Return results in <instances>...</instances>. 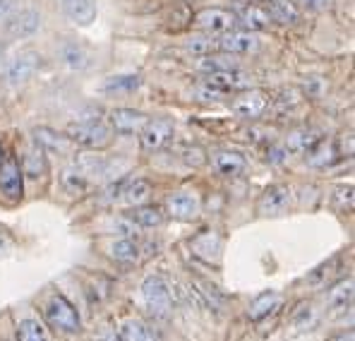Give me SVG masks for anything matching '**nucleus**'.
I'll return each instance as SVG.
<instances>
[{
	"mask_svg": "<svg viewBox=\"0 0 355 341\" xmlns=\"http://www.w3.org/2000/svg\"><path fill=\"white\" fill-rule=\"evenodd\" d=\"M67 140L87 149H103L111 144V128L98 118L75 120L67 125Z\"/></svg>",
	"mask_w": 355,
	"mask_h": 341,
	"instance_id": "obj_1",
	"label": "nucleus"
},
{
	"mask_svg": "<svg viewBox=\"0 0 355 341\" xmlns=\"http://www.w3.org/2000/svg\"><path fill=\"white\" fill-rule=\"evenodd\" d=\"M46 319H49V324L53 329H60V332H67V334L80 332V327H82L77 308L72 306L65 296H60V293L51 296V301L46 303Z\"/></svg>",
	"mask_w": 355,
	"mask_h": 341,
	"instance_id": "obj_2",
	"label": "nucleus"
},
{
	"mask_svg": "<svg viewBox=\"0 0 355 341\" xmlns=\"http://www.w3.org/2000/svg\"><path fill=\"white\" fill-rule=\"evenodd\" d=\"M142 298L147 303V308L159 317H166L173 308V298H171V286L166 284L164 276L154 274L147 276L142 284Z\"/></svg>",
	"mask_w": 355,
	"mask_h": 341,
	"instance_id": "obj_3",
	"label": "nucleus"
},
{
	"mask_svg": "<svg viewBox=\"0 0 355 341\" xmlns=\"http://www.w3.org/2000/svg\"><path fill=\"white\" fill-rule=\"evenodd\" d=\"M0 195L5 202L15 204L19 202L24 195V173L17 159L12 156H5L0 161Z\"/></svg>",
	"mask_w": 355,
	"mask_h": 341,
	"instance_id": "obj_4",
	"label": "nucleus"
},
{
	"mask_svg": "<svg viewBox=\"0 0 355 341\" xmlns=\"http://www.w3.org/2000/svg\"><path fill=\"white\" fill-rule=\"evenodd\" d=\"M236 24H238L236 15L221 8H207L195 15V27L209 31V34H223V31H231Z\"/></svg>",
	"mask_w": 355,
	"mask_h": 341,
	"instance_id": "obj_5",
	"label": "nucleus"
},
{
	"mask_svg": "<svg viewBox=\"0 0 355 341\" xmlns=\"http://www.w3.org/2000/svg\"><path fill=\"white\" fill-rule=\"evenodd\" d=\"M291 199H293L291 188L276 183V185H269L262 192L259 204H257V212L262 214V217H279V214H284L286 209L291 207Z\"/></svg>",
	"mask_w": 355,
	"mask_h": 341,
	"instance_id": "obj_6",
	"label": "nucleus"
},
{
	"mask_svg": "<svg viewBox=\"0 0 355 341\" xmlns=\"http://www.w3.org/2000/svg\"><path fill=\"white\" fill-rule=\"evenodd\" d=\"M175 128H173V120L168 118H156V120H147L139 135H142V147L147 151H156L161 149L164 144H168V140L173 138Z\"/></svg>",
	"mask_w": 355,
	"mask_h": 341,
	"instance_id": "obj_7",
	"label": "nucleus"
},
{
	"mask_svg": "<svg viewBox=\"0 0 355 341\" xmlns=\"http://www.w3.org/2000/svg\"><path fill=\"white\" fill-rule=\"evenodd\" d=\"M266 106H269V97L262 92V89H248V92H243L240 97L233 101V111L240 118H259V115H264Z\"/></svg>",
	"mask_w": 355,
	"mask_h": 341,
	"instance_id": "obj_8",
	"label": "nucleus"
},
{
	"mask_svg": "<svg viewBox=\"0 0 355 341\" xmlns=\"http://www.w3.org/2000/svg\"><path fill=\"white\" fill-rule=\"evenodd\" d=\"M166 209L178 222H192V219L200 217V199L192 192H175V195L168 197Z\"/></svg>",
	"mask_w": 355,
	"mask_h": 341,
	"instance_id": "obj_9",
	"label": "nucleus"
},
{
	"mask_svg": "<svg viewBox=\"0 0 355 341\" xmlns=\"http://www.w3.org/2000/svg\"><path fill=\"white\" fill-rule=\"evenodd\" d=\"M149 115L142 111H135V108H116L111 113V125L118 135H135L147 125Z\"/></svg>",
	"mask_w": 355,
	"mask_h": 341,
	"instance_id": "obj_10",
	"label": "nucleus"
},
{
	"mask_svg": "<svg viewBox=\"0 0 355 341\" xmlns=\"http://www.w3.org/2000/svg\"><path fill=\"white\" fill-rule=\"evenodd\" d=\"M41 27V15L36 10H22L19 15H15L8 24H5V34L10 39H27V36L36 34Z\"/></svg>",
	"mask_w": 355,
	"mask_h": 341,
	"instance_id": "obj_11",
	"label": "nucleus"
},
{
	"mask_svg": "<svg viewBox=\"0 0 355 341\" xmlns=\"http://www.w3.org/2000/svg\"><path fill=\"white\" fill-rule=\"evenodd\" d=\"M218 44V51H223V53H250V51L257 49V39H254L250 31H223L221 36L216 39Z\"/></svg>",
	"mask_w": 355,
	"mask_h": 341,
	"instance_id": "obj_12",
	"label": "nucleus"
},
{
	"mask_svg": "<svg viewBox=\"0 0 355 341\" xmlns=\"http://www.w3.org/2000/svg\"><path fill=\"white\" fill-rule=\"evenodd\" d=\"M207 85L218 87V89H223V92H238V89L250 87V77L245 75L243 70H238V67H228V70L209 72Z\"/></svg>",
	"mask_w": 355,
	"mask_h": 341,
	"instance_id": "obj_13",
	"label": "nucleus"
},
{
	"mask_svg": "<svg viewBox=\"0 0 355 341\" xmlns=\"http://www.w3.org/2000/svg\"><path fill=\"white\" fill-rule=\"evenodd\" d=\"M60 5L67 19L80 27H89L96 19V0H60Z\"/></svg>",
	"mask_w": 355,
	"mask_h": 341,
	"instance_id": "obj_14",
	"label": "nucleus"
},
{
	"mask_svg": "<svg viewBox=\"0 0 355 341\" xmlns=\"http://www.w3.org/2000/svg\"><path fill=\"white\" fill-rule=\"evenodd\" d=\"M320 140H324L322 138V133L320 130H315V128H297L293 130V133L286 138V142H284V149L288 151V154H307V151L312 149Z\"/></svg>",
	"mask_w": 355,
	"mask_h": 341,
	"instance_id": "obj_15",
	"label": "nucleus"
},
{
	"mask_svg": "<svg viewBox=\"0 0 355 341\" xmlns=\"http://www.w3.org/2000/svg\"><path fill=\"white\" fill-rule=\"evenodd\" d=\"M39 63L41 58L36 53H22L19 58H15L8 67V82L10 85H22L27 82L36 70H39Z\"/></svg>",
	"mask_w": 355,
	"mask_h": 341,
	"instance_id": "obj_16",
	"label": "nucleus"
},
{
	"mask_svg": "<svg viewBox=\"0 0 355 341\" xmlns=\"http://www.w3.org/2000/svg\"><path fill=\"white\" fill-rule=\"evenodd\" d=\"M327 308H331V310L341 313V310H348L353 303V279L348 276V279H341L338 284H334L331 288L327 291Z\"/></svg>",
	"mask_w": 355,
	"mask_h": 341,
	"instance_id": "obj_17",
	"label": "nucleus"
},
{
	"mask_svg": "<svg viewBox=\"0 0 355 341\" xmlns=\"http://www.w3.org/2000/svg\"><path fill=\"white\" fill-rule=\"evenodd\" d=\"M214 166L221 176H228V178H238L240 173H245L248 169V161L240 151H218L214 156Z\"/></svg>",
	"mask_w": 355,
	"mask_h": 341,
	"instance_id": "obj_18",
	"label": "nucleus"
},
{
	"mask_svg": "<svg viewBox=\"0 0 355 341\" xmlns=\"http://www.w3.org/2000/svg\"><path fill=\"white\" fill-rule=\"evenodd\" d=\"M192 250H195L197 257H202V260L207 262H216L218 255H221V238H218L214 231H205V233H200L195 240H190Z\"/></svg>",
	"mask_w": 355,
	"mask_h": 341,
	"instance_id": "obj_19",
	"label": "nucleus"
},
{
	"mask_svg": "<svg viewBox=\"0 0 355 341\" xmlns=\"http://www.w3.org/2000/svg\"><path fill=\"white\" fill-rule=\"evenodd\" d=\"M279 303H281V298H279V293H276V291H264V293H259V296L254 298L252 303H250L248 317L252 319V322H259V319L269 317V315L274 313L276 308H279Z\"/></svg>",
	"mask_w": 355,
	"mask_h": 341,
	"instance_id": "obj_20",
	"label": "nucleus"
},
{
	"mask_svg": "<svg viewBox=\"0 0 355 341\" xmlns=\"http://www.w3.org/2000/svg\"><path fill=\"white\" fill-rule=\"evenodd\" d=\"M34 140L41 149L58 151V154H67V151H70V140L62 138L60 133H55V130H51V128H36Z\"/></svg>",
	"mask_w": 355,
	"mask_h": 341,
	"instance_id": "obj_21",
	"label": "nucleus"
},
{
	"mask_svg": "<svg viewBox=\"0 0 355 341\" xmlns=\"http://www.w3.org/2000/svg\"><path fill=\"white\" fill-rule=\"evenodd\" d=\"M240 24L250 31H262L271 24V15H269V10L259 8V5H248V8H243V13H240Z\"/></svg>",
	"mask_w": 355,
	"mask_h": 341,
	"instance_id": "obj_22",
	"label": "nucleus"
},
{
	"mask_svg": "<svg viewBox=\"0 0 355 341\" xmlns=\"http://www.w3.org/2000/svg\"><path fill=\"white\" fill-rule=\"evenodd\" d=\"M338 159V149H336V142H327V140H320L310 151H307V161L310 166L315 169H322V166H329Z\"/></svg>",
	"mask_w": 355,
	"mask_h": 341,
	"instance_id": "obj_23",
	"label": "nucleus"
},
{
	"mask_svg": "<svg viewBox=\"0 0 355 341\" xmlns=\"http://www.w3.org/2000/svg\"><path fill=\"white\" fill-rule=\"evenodd\" d=\"M120 337H123V341H159L154 329L147 322H142V319H128V322H123Z\"/></svg>",
	"mask_w": 355,
	"mask_h": 341,
	"instance_id": "obj_24",
	"label": "nucleus"
},
{
	"mask_svg": "<svg viewBox=\"0 0 355 341\" xmlns=\"http://www.w3.org/2000/svg\"><path fill=\"white\" fill-rule=\"evenodd\" d=\"M130 219H132L135 224H137L139 228H156L164 224V212H161L159 207H135L132 212H130Z\"/></svg>",
	"mask_w": 355,
	"mask_h": 341,
	"instance_id": "obj_25",
	"label": "nucleus"
},
{
	"mask_svg": "<svg viewBox=\"0 0 355 341\" xmlns=\"http://www.w3.org/2000/svg\"><path fill=\"white\" fill-rule=\"evenodd\" d=\"M22 173L27 178H41L46 173V154L39 144L31 147V149L24 154V161H22Z\"/></svg>",
	"mask_w": 355,
	"mask_h": 341,
	"instance_id": "obj_26",
	"label": "nucleus"
},
{
	"mask_svg": "<svg viewBox=\"0 0 355 341\" xmlns=\"http://www.w3.org/2000/svg\"><path fill=\"white\" fill-rule=\"evenodd\" d=\"M151 195V185L149 181H142V178H137V181L132 183H125L123 188V199L128 204H132V207H139V204H144Z\"/></svg>",
	"mask_w": 355,
	"mask_h": 341,
	"instance_id": "obj_27",
	"label": "nucleus"
},
{
	"mask_svg": "<svg viewBox=\"0 0 355 341\" xmlns=\"http://www.w3.org/2000/svg\"><path fill=\"white\" fill-rule=\"evenodd\" d=\"M17 341H51L49 329L34 317H27L17 327Z\"/></svg>",
	"mask_w": 355,
	"mask_h": 341,
	"instance_id": "obj_28",
	"label": "nucleus"
},
{
	"mask_svg": "<svg viewBox=\"0 0 355 341\" xmlns=\"http://www.w3.org/2000/svg\"><path fill=\"white\" fill-rule=\"evenodd\" d=\"M62 188H65L70 195H82V192H87L89 188V181L87 176L82 173V169H77V166H70V169L62 171Z\"/></svg>",
	"mask_w": 355,
	"mask_h": 341,
	"instance_id": "obj_29",
	"label": "nucleus"
},
{
	"mask_svg": "<svg viewBox=\"0 0 355 341\" xmlns=\"http://www.w3.org/2000/svg\"><path fill=\"white\" fill-rule=\"evenodd\" d=\"M139 245L137 240L132 238H123V240H116V243L111 245V257L118 262H135L139 257Z\"/></svg>",
	"mask_w": 355,
	"mask_h": 341,
	"instance_id": "obj_30",
	"label": "nucleus"
},
{
	"mask_svg": "<svg viewBox=\"0 0 355 341\" xmlns=\"http://www.w3.org/2000/svg\"><path fill=\"white\" fill-rule=\"evenodd\" d=\"M228 67H238L236 65V58L231 56H202L197 60V70L200 72H218V70H228Z\"/></svg>",
	"mask_w": 355,
	"mask_h": 341,
	"instance_id": "obj_31",
	"label": "nucleus"
},
{
	"mask_svg": "<svg viewBox=\"0 0 355 341\" xmlns=\"http://www.w3.org/2000/svg\"><path fill=\"white\" fill-rule=\"evenodd\" d=\"M271 19L281 24H293L297 22V10L291 0H271V10H269Z\"/></svg>",
	"mask_w": 355,
	"mask_h": 341,
	"instance_id": "obj_32",
	"label": "nucleus"
},
{
	"mask_svg": "<svg viewBox=\"0 0 355 341\" xmlns=\"http://www.w3.org/2000/svg\"><path fill=\"white\" fill-rule=\"evenodd\" d=\"M142 85V77L137 75H118V77H111V80H106V85L103 89L106 92H135V89H139Z\"/></svg>",
	"mask_w": 355,
	"mask_h": 341,
	"instance_id": "obj_33",
	"label": "nucleus"
},
{
	"mask_svg": "<svg viewBox=\"0 0 355 341\" xmlns=\"http://www.w3.org/2000/svg\"><path fill=\"white\" fill-rule=\"evenodd\" d=\"M62 60L72 67V70H85L89 65V56L85 53V49H80L77 44H67L62 49Z\"/></svg>",
	"mask_w": 355,
	"mask_h": 341,
	"instance_id": "obj_34",
	"label": "nucleus"
},
{
	"mask_svg": "<svg viewBox=\"0 0 355 341\" xmlns=\"http://www.w3.org/2000/svg\"><path fill=\"white\" fill-rule=\"evenodd\" d=\"M187 51L195 56H211L214 51H218V44L214 36H195V39L187 41Z\"/></svg>",
	"mask_w": 355,
	"mask_h": 341,
	"instance_id": "obj_35",
	"label": "nucleus"
},
{
	"mask_svg": "<svg viewBox=\"0 0 355 341\" xmlns=\"http://www.w3.org/2000/svg\"><path fill=\"white\" fill-rule=\"evenodd\" d=\"M317 322V315L310 306H300L293 315V327L295 329H310Z\"/></svg>",
	"mask_w": 355,
	"mask_h": 341,
	"instance_id": "obj_36",
	"label": "nucleus"
},
{
	"mask_svg": "<svg viewBox=\"0 0 355 341\" xmlns=\"http://www.w3.org/2000/svg\"><path fill=\"white\" fill-rule=\"evenodd\" d=\"M336 265H338V257H331V260L324 262L322 267H317V269L307 276V281H310V284H324L329 276L334 274V267H336Z\"/></svg>",
	"mask_w": 355,
	"mask_h": 341,
	"instance_id": "obj_37",
	"label": "nucleus"
},
{
	"mask_svg": "<svg viewBox=\"0 0 355 341\" xmlns=\"http://www.w3.org/2000/svg\"><path fill=\"white\" fill-rule=\"evenodd\" d=\"M182 161H185L187 166H192V169H200V166L207 164V151L202 149V147L192 144L185 149V156H182Z\"/></svg>",
	"mask_w": 355,
	"mask_h": 341,
	"instance_id": "obj_38",
	"label": "nucleus"
},
{
	"mask_svg": "<svg viewBox=\"0 0 355 341\" xmlns=\"http://www.w3.org/2000/svg\"><path fill=\"white\" fill-rule=\"evenodd\" d=\"M228 92H223V89H218V87H211V85H202V87H197L195 89V97L200 99V101H218V99H223Z\"/></svg>",
	"mask_w": 355,
	"mask_h": 341,
	"instance_id": "obj_39",
	"label": "nucleus"
},
{
	"mask_svg": "<svg viewBox=\"0 0 355 341\" xmlns=\"http://www.w3.org/2000/svg\"><path fill=\"white\" fill-rule=\"evenodd\" d=\"M334 199H336V204L343 209V212H351L353 209V185H338Z\"/></svg>",
	"mask_w": 355,
	"mask_h": 341,
	"instance_id": "obj_40",
	"label": "nucleus"
},
{
	"mask_svg": "<svg viewBox=\"0 0 355 341\" xmlns=\"http://www.w3.org/2000/svg\"><path fill=\"white\" fill-rule=\"evenodd\" d=\"M197 286L202 288L200 293L207 298V303H209V306H211V308H221V306H223V296L216 291V286H209L207 281H197Z\"/></svg>",
	"mask_w": 355,
	"mask_h": 341,
	"instance_id": "obj_41",
	"label": "nucleus"
},
{
	"mask_svg": "<svg viewBox=\"0 0 355 341\" xmlns=\"http://www.w3.org/2000/svg\"><path fill=\"white\" fill-rule=\"evenodd\" d=\"M116 228L123 233V238H132V240H137V235H139V226L132 222V219H118L116 222Z\"/></svg>",
	"mask_w": 355,
	"mask_h": 341,
	"instance_id": "obj_42",
	"label": "nucleus"
},
{
	"mask_svg": "<svg viewBox=\"0 0 355 341\" xmlns=\"http://www.w3.org/2000/svg\"><path fill=\"white\" fill-rule=\"evenodd\" d=\"M286 156H288V151L284 149V144H271L269 149H266V161H269V164H274V166L284 164Z\"/></svg>",
	"mask_w": 355,
	"mask_h": 341,
	"instance_id": "obj_43",
	"label": "nucleus"
},
{
	"mask_svg": "<svg viewBox=\"0 0 355 341\" xmlns=\"http://www.w3.org/2000/svg\"><path fill=\"white\" fill-rule=\"evenodd\" d=\"M123 188H125V181L120 178L118 183H111V185L106 188V199L111 202V199H116V197H120L123 195Z\"/></svg>",
	"mask_w": 355,
	"mask_h": 341,
	"instance_id": "obj_44",
	"label": "nucleus"
},
{
	"mask_svg": "<svg viewBox=\"0 0 355 341\" xmlns=\"http://www.w3.org/2000/svg\"><path fill=\"white\" fill-rule=\"evenodd\" d=\"M329 0H302V5H305L307 10H322L327 8Z\"/></svg>",
	"mask_w": 355,
	"mask_h": 341,
	"instance_id": "obj_45",
	"label": "nucleus"
},
{
	"mask_svg": "<svg viewBox=\"0 0 355 341\" xmlns=\"http://www.w3.org/2000/svg\"><path fill=\"white\" fill-rule=\"evenodd\" d=\"M327 341H353V332H338L334 337H329Z\"/></svg>",
	"mask_w": 355,
	"mask_h": 341,
	"instance_id": "obj_46",
	"label": "nucleus"
},
{
	"mask_svg": "<svg viewBox=\"0 0 355 341\" xmlns=\"http://www.w3.org/2000/svg\"><path fill=\"white\" fill-rule=\"evenodd\" d=\"M10 5H12V3H10V0H0V15H3L5 10L10 8Z\"/></svg>",
	"mask_w": 355,
	"mask_h": 341,
	"instance_id": "obj_47",
	"label": "nucleus"
},
{
	"mask_svg": "<svg viewBox=\"0 0 355 341\" xmlns=\"http://www.w3.org/2000/svg\"><path fill=\"white\" fill-rule=\"evenodd\" d=\"M5 51H8V46H5V44H0V63L5 60Z\"/></svg>",
	"mask_w": 355,
	"mask_h": 341,
	"instance_id": "obj_48",
	"label": "nucleus"
},
{
	"mask_svg": "<svg viewBox=\"0 0 355 341\" xmlns=\"http://www.w3.org/2000/svg\"><path fill=\"white\" fill-rule=\"evenodd\" d=\"M101 341H123V337H103Z\"/></svg>",
	"mask_w": 355,
	"mask_h": 341,
	"instance_id": "obj_49",
	"label": "nucleus"
},
{
	"mask_svg": "<svg viewBox=\"0 0 355 341\" xmlns=\"http://www.w3.org/2000/svg\"><path fill=\"white\" fill-rule=\"evenodd\" d=\"M0 154H3V151H0ZM0 159H3V156H0Z\"/></svg>",
	"mask_w": 355,
	"mask_h": 341,
	"instance_id": "obj_50",
	"label": "nucleus"
}]
</instances>
